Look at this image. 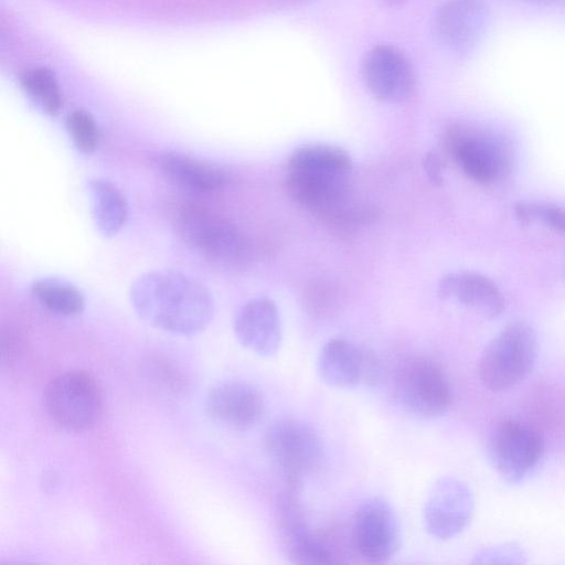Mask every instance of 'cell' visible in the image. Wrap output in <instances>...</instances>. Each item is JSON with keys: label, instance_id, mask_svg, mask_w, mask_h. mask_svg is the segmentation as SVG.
<instances>
[{"label": "cell", "instance_id": "1", "mask_svg": "<svg viewBox=\"0 0 565 565\" xmlns=\"http://www.w3.org/2000/svg\"><path fill=\"white\" fill-rule=\"evenodd\" d=\"M135 312L150 326L173 334L194 335L214 316L213 296L198 279L172 269L147 271L130 287Z\"/></svg>", "mask_w": 565, "mask_h": 565}, {"label": "cell", "instance_id": "2", "mask_svg": "<svg viewBox=\"0 0 565 565\" xmlns=\"http://www.w3.org/2000/svg\"><path fill=\"white\" fill-rule=\"evenodd\" d=\"M263 447L280 472L285 487L292 490L301 491L305 481L319 471L324 458L318 431L294 417L271 422L264 433Z\"/></svg>", "mask_w": 565, "mask_h": 565}, {"label": "cell", "instance_id": "3", "mask_svg": "<svg viewBox=\"0 0 565 565\" xmlns=\"http://www.w3.org/2000/svg\"><path fill=\"white\" fill-rule=\"evenodd\" d=\"M175 228L191 249L214 265L237 268L250 258V245L245 234L207 207H183L175 217Z\"/></svg>", "mask_w": 565, "mask_h": 565}, {"label": "cell", "instance_id": "4", "mask_svg": "<svg viewBox=\"0 0 565 565\" xmlns=\"http://www.w3.org/2000/svg\"><path fill=\"white\" fill-rule=\"evenodd\" d=\"M537 350L534 329L524 321L510 322L481 353L478 363L481 383L494 393L515 388L533 371Z\"/></svg>", "mask_w": 565, "mask_h": 565}, {"label": "cell", "instance_id": "5", "mask_svg": "<svg viewBox=\"0 0 565 565\" xmlns=\"http://www.w3.org/2000/svg\"><path fill=\"white\" fill-rule=\"evenodd\" d=\"M277 522L290 562L302 565L347 562L348 547L342 536L333 530L311 527L299 497L288 495L278 500Z\"/></svg>", "mask_w": 565, "mask_h": 565}, {"label": "cell", "instance_id": "6", "mask_svg": "<svg viewBox=\"0 0 565 565\" xmlns=\"http://www.w3.org/2000/svg\"><path fill=\"white\" fill-rule=\"evenodd\" d=\"M51 418L70 431H87L100 420L104 399L95 377L84 371H70L52 379L43 393Z\"/></svg>", "mask_w": 565, "mask_h": 565}, {"label": "cell", "instance_id": "7", "mask_svg": "<svg viewBox=\"0 0 565 565\" xmlns=\"http://www.w3.org/2000/svg\"><path fill=\"white\" fill-rule=\"evenodd\" d=\"M394 394L409 414L434 419L448 412L452 390L444 370L426 356L406 358L394 375Z\"/></svg>", "mask_w": 565, "mask_h": 565}, {"label": "cell", "instance_id": "8", "mask_svg": "<svg viewBox=\"0 0 565 565\" xmlns=\"http://www.w3.org/2000/svg\"><path fill=\"white\" fill-rule=\"evenodd\" d=\"M317 371L323 383L335 388H379L387 380L381 358L342 338L330 339L321 347Z\"/></svg>", "mask_w": 565, "mask_h": 565}, {"label": "cell", "instance_id": "9", "mask_svg": "<svg viewBox=\"0 0 565 565\" xmlns=\"http://www.w3.org/2000/svg\"><path fill=\"white\" fill-rule=\"evenodd\" d=\"M489 455L498 473L510 483H518L540 463L545 451L541 434L516 419L499 423L489 438Z\"/></svg>", "mask_w": 565, "mask_h": 565}, {"label": "cell", "instance_id": "10", "mask_svg": "<svg viewBox=\"0 0 565 565\" xmlns=\"http://www.w3.org/2000/svg\"><path fill=\"white\" fill-rule=\"evenodd\" d=\"M351 543L364 561L390 562L398 552L402 530L392 505L382 498L366 499L358 508L352 524Z\"/></svg>", "mask_w": 565, "mask_h": 565}, {"label": "cell", "instance_id": "11", "mask_svg": "<svg viewBox=\"0 0 565 565\" xmlns=\"http://www.w3.org/2000/svg\"><path fill=\"white\" fill-rule=\"evenodd\" d=\"M446 141L460 169L478 183H493L510 171V154L498 138L455 126L447 131Z\"/></svg>", "mask_w": 565, "mask_h": 565}, {"label": "cell", "instance_id": "12", "mask_svg": "<svg viewBox=\"0 0 565 565\" xmlns=\"http://www.w3.org/2000/svg\"><path fill=\"white\" fill-rule=\"evenodd\" d=\"M473 494L463 481L444 477L437 480L424 505V524L430 536L447 541L459 535L473 512Z\"/></svg>", "mask_w": 565, "mask_h": 565}, {"label": "cell", "instance_id": "13", "mask_svg": "<svg viewBox=\"0 0 565 565\" xmlns=\"http://www.w3.org/2000/svg\"><path fill=\"white\" fill-rule=\"evenodd\" d=\"M206 411L216 422L248 430L266 417L267 403L263 393L245 382H224L213 386L206 396Z\"/></svg>", "mask_w": 565, "mask_h": 565}, {"label": "cell", "instance_id": "14", "mask_svg": "<svg viewBox=\"0 0 565 565\" xmlns=\"http://www.w3.org/2000/svg\"><path fill=\"white\" fill-rule=\"evenodd\" d=\"M362 71L366 87L375 98L382 102H403L415 88L412 65L394 46L373 47L364 58Z\"/></svg>", "mask_w": 565, "mask_h": 565}, {"label": "cell", "instance_id": "15", "mask_svg": "<svg viewBox=\"0 0 565 565\" xmlns=\"http://www.w3.org/2000/svg\"><path fill=\"white\" fill-rule=\"evenodd\" d=\"M237 341L260 356L277 353L281 343V323L276 303L268 297H257L243 305L233 321Z\"/></svg>", "mask_w": 565, "mask_h": 565}, {"label": "cell", "instance_id": "16", "mask_svg": "<svg viewBox=\"0 0 565 565\" xmlns=\"http://www.w3.org/2000/svg\"><path fill=\"white\" fill-rule=\"evenodd\" d=\"M487 10L480 0H448L436 17L439 40L450 50H470L483 33Z\"/></svg>", "mask_w": 565, "mask_h": 565}, {"label": "cell", "instance_id": "17", "mask_svg": "<svg viewBox=\"0 0 565 565\" xmlns=\"http://www.w3.org/2000/svg\"><path fill=\"white\" fill-rule=\"evenodd\" d=\"M441 298L463 305L486 318H495L504 311L505 301L497 285L475 271H455L445 275L438 284Z\"/></svg>", "mask_w": 565, "mask_h": 565}, {"label": "cell", "instance_id": "18", "mask_svg": "<svg viewBox=\"0 0 565 565\" xmlns=\"http://www.w3.org/2000/svg\"><path fill=\"white\" fill-rule=\"evenodd\" d=\"M159 166L173 182L198 192L216 191L228 182V175L222 168L184 153H164Z\"/></svg>", "mask_w": 565, "mask_h": 565}, {"label": "cell", "instance_id": "19", "mask_svg": "<svg viewBox=\"0 0 565 565\" xmlns=\"http://www.w3.org/2000/svg\"><path fill=\"white\" fill-rule=\"evenodd\" d=\"M92 218L96 228L107 237L116 235L125 225L128 205L120 190L104 178L88 182Z\"/></svg>", "mask_w": 565, "mask_h": 565}, {"label": "cell", "instance_id": "20", "mask_svg": "<svg viewBox=\"0 0 565 565\" xmlns=\"http://www.w3.org/2000/svg\"><path fill=\"white\" fill-rule=\"evenodd\" d=\"M287 170L351 174L352 160L342 148L328 143H308L294 150Z\"/></svg>", "mask_w": 565, "mask_h": 565}, {"label": "cell", "instance_id": "21", "mask_svg": "<svg viewBox=\"0 0 565 565\" xmlns=\"http://www.w3.org/2000/svg\"><path fill=\"white\" fill-rule=\"evenodd\" d=\"M31 294L36 302L47 311L60 316H76L85 308L83 294L72 284L42 278L31 285Z\"/></svg>", "mask_w": 565, "mask_h": 565}, {"label": "cell", "instance_id": "22", "mask_svg": "<svg viewBox=\"0 0 565 565\" xmlns=\"http://www.w3.org/2000/svg\"><path fill=\"white\" fill-rule=\"evenodd\" d=\"M21 87L26 96L43 111L56 115L62 106V94L54 74L45 67L24 72Z\"/></svg>", "mask_w": 565, "mask_h": 565}, {"label": "cell", "instance_id": "23", "mask_svg": "<svg viewBox=\"0 0 565 565\" xmlns=\"http://www.w3.org/2000/svg\"><path fill=\"white\" fill-rule=\"evenodd\" d=\"M66 127L74 147L82 153L95 151L99 143V131L93 116L83 109L72 111L66 119Z\"/></svg>", "mask_w": 565, "mask_h": 565}, {"label": "cell", "instance_id": "24", "mask_svg": "<svg viewBox=\"0 0 565 565\" xmlns=\"http://www.w3.org/2000/svg\"><path fill=\"white\" fill-rule=\"evenodd\" d=\"M515 215L522 223L542 222L550 228L565 233V207L546 203H519Z\"/></svg>", "mask_w": 565, "mask_h": 565}, {"label": "cell", "instance_id": "25", "mask_svg": "<svg viewBox=\"0 0 565 565\" xmlns=\"http://www.w3.org/2000/svg\"><path fill=\"white\" fill-rule=\"evenodd\" d=\"M444 161L438 153L429 151L425 156L424 167L425 171L431 182L439 184L443 181Z\"/></svg>", "mask_w": 565, "mask_h": 565}, {"label": "cell", "instance_id": "26", "mask_svg": "<svg viewBox=\"0 0 565 565\" xmlns=\"http://www.w3.org/2000/svg\"><path fill=\"white\" fill-rule=\"evenodd\" d=\"M387 1H390V2H396V1H401V0H387Z\"/></svg>", "mask_w": 565, "mask_h": 565}]
</instances>
